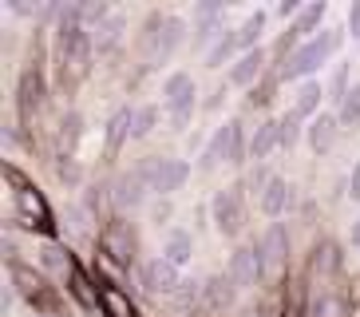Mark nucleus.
I'll return each mask as SVG.
<instances>
[{
	"instance_id": "obj_1",
	"label": "nucleus",
	"mask_w": 360,
	"mask_h": 317,
	"mask_svg": "<svg viewBox=\"0 0 360 317\" xmlns=\"http://www.w3.org/2000/svg\"><path fill=\"white\" fill-rule=\"evenodd\" d=\"M345 32L340 24H333V28H321L313 40H305L301 48H297L293 56H285L281 60V68H277V75H281V84H293V80H309L313 72H321L333 56H337V48L345 44Z\"/></svg>"
},
{
	"instance_id": "obj_2",
	"label": "nucleus",
	"mask_w": 360,
	"mask_h": 317,
	"mask_svg": "<svg viewBox=\"0 0 360 317\" xmlns=\"http://www.w3.org/2000/svg\"><path fill=\"white\" fill-rule=\"evenodd\" d=\"M186 32H191V24L182 20V16H174V12H150L147 24H143V56H147L150 68L167 63L170 56L179 52Z\"/></svg>"
},
{
	"instance_id": "obj_3",
	"label": "nucleus",
	"mask_w": 360,
	"mask_h": 317,
	"mask_svg": "<svg viewBox=\"0 0 360 317\" xmlns=\"http://www.w3.org/2000/svg\"><path fill=\"white\" fill-rule=\"evenodd\" d=\"M210 222H214V230L222 234V238H238L245 226V187H222V190H214V199H210Z\"/></svg>"
},
{
	"instance_id": "obj_4",
	"label": "nucleus",
	"mask_w": 360,
	"mask_h": 317,
	"mask_svg": "<svg viewBox=\"0 0 360 317\" xmlns=\"http://www.w3.org/2000/svg\"><path fill=\"white\" fill-rule=\"evenodd\" d=\"M150 190L155 187H150V158H147V163H135L131 170H123V175L111 182V202H115L119 214H131L150 199Z\"/></svg>"
},
{
	"instance_id": "obj_5",
	"label": "nucleus",
	"mask_w": 360,
	"mask_h": 317,
	"mask_svg": "<svg viewBox=\"0 0 360 317\" xmlns=\"http://www.w3.org/2000/svg\"><path fill=\"white\" fill-rule=\"evenodd\" d=\"M96 52V40L87 28H72V32H56V63L64 68V80H68V68L75 75L87 72V60Z\"/></svg>"
},
{
	"instance_id": "obj_6",
	"label": "nucleus",
	"mask_w": 360,
	"mask_h": 317,
	"mask_svg": "<svg viewBox=\"0 0 360 317\" xmlns=\"http://www.w3.org/2000/svg\"><path fill=\"white\" fill-rule=\"evenodd\" d=\"M182 270L174 262H170L167 254H155V258H147V262L139 266V285L147 290V294H159V297H174L182 290Z\"/></svg>"
},
{
	"instance_id": "obj_7",
	"label": "nucleus",
	"mask_w": 360,
	"mask_h": 317,
	"mask_svg": "<svg viewBox=\"0 0 360 317\" xmlns=\"http://www.w3.org/2000/svg\"><path fill=\"white\" fill-rule=\"evenodd\" d=\"M226 274L238 290H257L265 278V262H262V250L257 242H245V246H233L230 262H226Z\"/></svg>"
},
{
	"instance_id": "obj_8",
	"label": "nucleus",
	"mask_w": 360,
	"mask_h": 317,
	"mask_svg": "<svg viewBox=\"0 0 360 317\" xmlns=\"http://www.w3.org/2000/svg\"><path fill=\"white\" fill-rule=\"evenodd\" d=\"M257 250H262V262H265V274H277L289 266V250H293V238H289V226L285 222H269L257 238Z\"/></svg>"
},
{
	"instance_id": "obj_9",
	"label": "nucleus",
	"mask_w": 360,
	"mask_h": 317,
	"mask_svg": "<svg viewBox=\"0 0 360 317\" xmlns=\"http://www.w3.org/2000/svg\"><path fill=\"white\" fill-rule=\"evenodd\" d=\"M186 179H191V163L186 158H150V187H155V194L159 199H170V194H179L182 187H186Z\"/></svg>"
},
{
	"instance_id": "obj_10",
	"label": "nucleus",
	"mask_w": 360,
	"mask_h": 317,
	"mask_svg": "<svg viewBox=\"0 0 360 317\" xmlns=\"http://www.w3.org/2000/svg\"><path fill=\"white\" fill-rule=\"evenodd\" d=\"M198 104V84H194L191 72H170L162 80V111L167 116H179V111H194Z\"/></svg>"
},
{
	"instance_id": "obj_11",
	"label": "nucleus",
	"mask_w": 360,
	"mask_h": 317,
	"mask_svg": "<svg viewBox=\"0 0 360 317\" xmlns=\"http://www.w3.org/2000/svg\"><path fill=\"white\" fill-rule=\"evenodd\" d=\"M135 246H139V238H135V226H131L127 218L103 222V250L111 254L119 266H131V262H135Z\"/></svg>"
},
{
	"instance_id": "obj_12",
	"label": "nucleus",
	"mask_w": 360,
	"mask_h": 317,
	"mask_svg": "<svg viewBox=\"0 0 360 317\" xmlns=\"http://www.w3.org/2000/svg\"><path fill=\"white\" fill-rule=\"evenodd\" d=\"M297 206V187L289 179H281V175H274L269 179V187L262 190V199H257V211L265 214V218H281V214H289Z\"/></svg>"
},
{
	"instance_id": "obj_13",
	"label": "nucleus",
	"mask_w": 360,
	"mask_h": 317,
	"mask_svg": "<svg viewBox=\"0 0 360 317\" xmlns=\"http://www.w3.org/2000/svg\"><path fill=\"white\" fill-rule=\"evenodd\" d=\"M340 119L337 111H321L317 119H309L305 123V139H309V147H313V155H328V151L337 147V139H340Z\"/></svg>"
},
{
	"instance_id": "obj_14",
	"label": "nucleus",
	"mask_w": 360,
	"mask_h": 317,
	"mask_svg": "<svg viewBox=\"0 0 360 317\" xmlns=\"http://www.w3.org/2000/svg\"><path fill=\"white\" fill-rule=\"evenodd\" d=\"M44 75L40 68H24L20 75V99H16V107H20V123H32L36 116H40V107H44Z\"/></svg>"
},
{
	"instance_id": "obj_15",
	"label": "nucleus",
	"mask_w": 360,
	"mask_h": 317,
	"mask_svg": "<svg viewBox=\"0 0 360 317\" xmlns=\"http://www.w3.org/2000/svg\"><path fill=\"white\" fill-rule=\"evenodd\" d=\"M16 218H20L24 226H40V230H52L48 206H44V199L36 194L32 187H20V190H16Z\"/></svg>"
},
{
	"instance_id": "obj_16",
	"label": "nucleus",
	"mask_w": 360,
	"mask_h": 317,
	"mask_svg": "<svg viewBox=\"0 0 360 317\" xmlns=\"http://www.w3.org/2000/svg\"><path fill=\"white\" fill-rule=\"evenodd\" d=\"M328 95H325V87H321V80H305V84L293 92V104H289V111H293L297 119H317L321 116V104H325Z\"/></svg>"
},
{
	"instance_id": "obj_17",
	"label": "nucleus",
	"mask_w": 360,
	"mask_h": 317,
	"mask_svg": "<svg viewBox=\"0 0 360 317\" xmlns=\"http://www.w3.org/2000/svg\"><path fill=\"white\" fill-rule=\"evenodd\" d=\"M79 139H84V116H79V111H64V116H60V127H56V155L75 158Z\"/></svg>"
},
{
	"instance_id": "obj_18",
	"label": "nucleus",
	"mask_w": 360,
	"mask_h": 317,
	"mask_svg": "<svg viewBox=\"0 0 360 317\" xmlns=\"http://www.w3.org/2000/svg\"><path fill=\"white\" fill-rule=\"evenodd\" d=\"M274 151H281V127H277V119H265V123H257V131H250V158L262 167Z\"/></svg>"
},
{
	"instance_id": "obj_19",
	"label": "nucleus",
	"mask_w": 360,
	"mask_h": 317,
	"mask_svg": "<svg viewBox=\"0 0 360 317\" xmlns=\"http://www.w3.org/2000/svg\"><path fill=\"white\" fill-rule=\"evenodd\" d=\"M222 163H230V131H226V123L214 127V135L206 139V147H202V155H198V170L210 175V170H218Z\"/></svg>"
},
{
	"instance_id": "obj_20",
	"label": "nucleus",
	"mask_w": 360,
	"mask_h": 317,
	"mask_svg": "<svg viewBox=\"0 0 360 317\" xmlns=\"http://www.w3.org/2000/svg\"><path fill=\"white\" fill-rule=\"evenodd\" d=\"M238 285L230 282V274H214V278H206V294H202V306L206 309H214V313H222V309H230L233 302H238Z\"/></svg>"
},
{
	"instance_id": "obj_21",
	"label": "nucleus",
	"mask_w": 360,
	"mask_h": 317,
	"mask_svg": "<svg viewBox=\"0 0 360 317\" xmlns=\"http://www.w3.org/2000/svg\"><path fill=\"white\" fill-rule=\"evenodd\" d=\"M262 75H265V52H262V48H254V52H242L238 60H233L230 84L233 87H254Z\"/></svg>"
},
{
	"instance_id": "obj_22",
	"label": "nucleus",
	"mask_w": 360,
	"mask_h": 317,
	"mask_svg": "<svg viewBox=\"0 0 360 317\" xmlns=\"http://www.w3.org/2000/svg\"><path fill=\"white\" fill-rule=\"evenodd\" d=\"M131 131H135V107H119L115 116L107 119V155H119L123 151V143L131 139Z\"/></svg>"
},
{
	"instance_id": "obj_23",
	"label": "nucleus",
	"mask_w": 360,
	"mask_h": 317,
	"mask_svg": "<svg viewBox=\"0 0 360 317\" xmlns=\"http://www.w3.org/2000/svg\"><path fill=\"white\" fill-rule=\"evenodd\" d=\"M123 36H127V16L123 12H115L111 20H103L96 32H91V40H96V52H115L119 44H123Z\"/></svg>"
},
{
	"instance_id": "obj_24",
	"label": "nucleus",
	"mask_w": 360,
	"mask_h": 317,
	"mask_svg": "<svg viewBox=\"0 0 360 317\" xmlns=\"http://www.w3.org/2000/svg\"><path fill=\"white\" fill-rule=\"evenodd\" d=\"M162 254H167V258L179 266V270H182V266H191V262H194V234H191V230H179V226H174V230H167Z\"/></svg>"
},
{
	"instance_id": "obj_25",
	"label": "nucleus",
	"mask_w": 360,
	"mask_h": 317,
	"mask_svg": "<svg viewBox=\"0 0 360 317\" xmlns=\"http://www.w3.org/2000/svg\"><path fill=\"white\" fill-rule=\"evenodd\" d=\"M265 24H269V16H265L262 8H254V12L242 20V28H238V48H242V52H254V48H262Z\"/></svg>"
},
{
	"instance_id": "obj_26",
	"label": "nucleus",
	"mask_w": 360,
	"mask_h": 317,
	"mask_svg": "<svg viewBox=\"0 0 360 317\" xmlns=\"http://www.w3.org/2000/svg\"><path fill=\"white\" fill-rule=\"evenodd\" d=\"M238 56H242V48H238V28H226L222 40L206 52V68H222V63H230V68H233Z\"/></svg>"
},
{
	"instance_id": "obj_27",
	"label": "nucleus",
	"mask_w": 360,
	"mask_h": 317,
	"mask_svg": "<svg viewBox=\"0 0 360 317\" xmlns=\"http://www.w3.org/2000/svg\"><path fill=\"white\" fill-rule=\"evenodd\" d=\"M226 131H230V167H245L250 163V135H245L242 119H226Z\"/></svg>"
},
{
	"instance_id": "obj_28",
	"label": "nucleus",
	"mask_w": 360,
	"mask_h": 317,
	"mask_svg": "<svg viewBox=\"0 0 360 317\" xmlns=\"http://www.w3.org/2000/svg\"><path fill=\"white\" fill-rule=\"evenodd\" d=\"M99 306H103L107 317H139L135 306L123 297V290H115V285H107V282H99Z\"/></svg>"
},
{
	"instance_id": "obj_29",
	"label": "nucleus",
	"mask_w": 360,
	"mask_h": 317,
	"mask_svg": "<svg viewBox=\"0 0 360 317\" xmlns=\"http://www.w3.org/2000/svg\"><path fill=\"white\" fill-rule=\"evenodd\" d=\"M313 270H317L321 278H333L340 270V246L333 242V238H321L317 250H313Z\"/></svg>"
},
{
	"instance_id": "obj_30",
	"label": "nucleus",
	"mask_w": 360,
	"mask_h": 317,
	"mask_svg": "<svg viewBox=\"0 0 360 317\" xmlns=\"http://www.w3.org/2000/svg\"><path fill=\"white\" fill-rule=\"evenodd\" d=\"M337 119H340V127H345V131H356V127H360V80L349 87L345 104L337 107Z\"/></svg>"
},
{
	"instance_id": "obj_31",
	"label": "nucleus",
	"mask_w": 360,
	"mask_h": 317,
	"mask_svg": "<svg viewBox=\"0 0 360 317\" xmlns=\"http://www.w3.org/2000/svg\"><path fill=\"white\" fill-rule=\"evenodd\" d=\"M155 127H159V104H139L135 107V131H131V139H150V135H155Z\"/></svg>"
},
{
	"instance_id": "obj_32",
	"label": "nucleus",
	"mask_w": 360,
	"mask_h": 317,
	"mask_svg": "<svg viewBox=\"0 0 360 317\" xmlns=\"http://www.w3.org/2000/svg\"><path fill=\"white\" fill-rule=\"evenodd\" d=\"M349 68L352 63L349 60H340L337 68H333V75H328V87H325V95L333 99V104H345V95H349Z\"/></svg>"
},
{
	"instance_id": "obj_33",
	"label": "nucleus",
	"mask_w": 360,
	"mask_h": 317,
	"mask_svg": "<svg viewBox=\"0 0 360 317\" xmlns=\"http://www.w3.org/2000/svg\"><path fill=\"white\" fill-rule=\"evenodd\" d=\"M305 119H297L293 111H285V116L277 119V127H281V151H293L297 143H301V135H305Z\"/></svg>"
},
{
	"instance_id": "obj_34",
	"label": "nucleus",
	"mask_w": 360,
	"mask_h": 317,
	"mask_svg": "<svg viewBox=\"0 0 360 317\" xmlns=\"http://www.w3.org/2000/svg\"><path fill=\"white\" fill-rule=\"evenodd\" d=\"M309 317H345V302L337 294H321L313 306H309Z\"/></svg>"
},
{
	"instance_id": "obj_35",
	"label": "nucleus",
	"mask_w": 360,
	"mask_h": 317,
	"mask_svg": "<svg viewBox=\"0 0 360 317\" xmlns=\"http://www.w3.org/2000/svg\"><path fill=\"white\" fill-rule=\"evenodd\" d=\"M115 16V8L107 4V0H91V4H84V28H99L103 20H111Z\"/></svg>"
},
{
	"instance_id": "obj_36",
	"label": "nucleus",
	"mask_w": 360,
	"mask_h": 317,
	"mask_svg": "<svg viewBox=\"0 0 360 317\" xmlns=\"http://www.w3.org/2000/svg\"><path fill=\"white\" fill-rule=\"evenodd\" d=\"M281 84V75L277 72H269V75H262V80H257L254 87H250V104H269V99H274V87Z\"/></svg>"
},
{
	"instance_id": "obj_37",
	"label": "nucleus",
	"mask_w": 360,
	"mask_h": 317,
	"mask_svg": "<svg viewBox=\"0 0 360 317\" xmlns=\"http://www.w3.org/2000/svg\"><path fill=\"white\" fill-rule=\"evenodd\" d=\"M56 175H60V182H68V190H75L79 182H84V175H79V167H75V158H56Z\"/></svg>"
},
{
	"instance_id": "obj_38",
	"label": "nucleus",
	"mask_w": 360,
	"mask_h": 317,
	"mask_svg": "<svg viewBox=\"0 0 360 317\" xmlns=\"http://www.w3.org/2000/svg\"><path fill=\"white\" fill-rule=\"evenodd\" d=\"M269 179H274V170H269V167H265V163H262V167H254V175H250V182H245V190H250V194H257V199H262V190L269 187Z\"/></svg>"
},
{
	"instance_id": "obj_39",
	"label": "nucleus",
	"mask_w": 360,
	"mask_h": 317,
	"mask_svg": "<svg viewBox=\"0 0 360 317\" xmlns=\"http://www.w3.org/2000/svg\"><path fill=\"white\" fill-rule=\"evenodd\" d=\"M40 262L48 266V270H72V262L64 258V250H56V246H44V250H40Z\"/></svg>"
},
{
	"instance_id": "obj_40",
	"label": "nucleus",
	"mask_w": 360,
	"mask_h": 317,
	"mask_svg": "<svg viewBox=\"0 0 360 317\" xmlns=\"http://www.w3.org/2000/svg\"><path fill=\"white\" fill-rule=\"evenodd\" d=\"M170 218H174V206H170V199H159V202H155V211H150V222H155V226H167Z\"/></svg>"
},
{
	"instance_id": "obj_41",
	"label": "nucleus",
	"mask_w": 360,
	"mask_h": 317,
	"mask_svg": "<svg viewBox=\"0 0 360 317\" xmlns=\"http://www.w3.org/2000/svg\"><path fill=\"white\" fill-rule=\"evenodd\" d=\"M345 28H349L352 36H360V0H352V4H349V16H345Z\"/></svg>"
},
{
	"instance_id": "obj_42",
	"label": "nucleus",
	"mask_w": 360,
	"mask_h": 317,
	"mask_svg": "<svg viewBox=\"0 0 360 317\" xmlns=\"http://www.w3.org/2000/svg\"><path fill=\"white\" fill-rule=\"evenodd\" d=\"M301 8H305V4H297V0H281V4H277V16H285V20L293 24V20H297V12H301Z\"/></svg>"
},
{
	"instance_id": "obj_43",
	"label": "nucleus",
	"mask_w": 360,
	"mask_h": 317,
	"mask_svg": "<svg viewBox=\"0 0 360 317\" xmlns=\"http://www.w3.org/2000/svg\"><path fill=\"white\" fill-rule=\"evenodd\" d=\"M349 199L360 202V158L352 163V175H349Z\"/></svg>"
},
{
	"instance_id": "obj_44",
	"label": "nucleus",
	"mask_w": 360,
	"mask_h": 317,
	"mask_svg": "<svg viewBox=\"0 0 360 317\" xmlns=\"http://www.w3.org/2000/svg\"><path fill=\"white\" fill-rule=\"evenodd\" d=\"M170 119V131H186V123L194 119V111H179V116H167Z\"/></svg>"
},
{
	"instance_id": "obj_45",
	"label": "nucleus",
	"mask_w": 360,
	"mask_h": 317,
	"mask_svg": "<svg viewBox=\"0 0 360 317\" xmlns=\"http://www.w3.org/2000/svg\"><path fill=\"white\" fill-rule=\"evenodd\" d=\"M352 250H360V218L352 222Z\"/></svg>"
},
{
	"instance_id": "obj_46",
	"label": "nucleus",
	"mask_w": 360,
	"mask_h": 317,
	"mask_svg": "<svg viewBox=\"0 0 360 317\" xmlns=\"http://www.w3.org/2000/svg\"><path fill=\"white\" fill-rule=\"evenodd\" d=\"M356 48H360V36H356Z\"/></svg>"
},
{
	"instance_id": "obj_47",
	"label": "nucleus",
	"mask_w": 360,
	"mask_h": 317,
	"mask_svg": "<svg viewBox=\"0 0 360 317\" xmlns=\"http://www.w3.org/2000/svg\"><path fill=\"white\" fill-rule=\"evenodd\" d=\"M36 317H40V313H36Z\"/></svg>"
}]
</instances>
